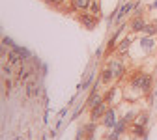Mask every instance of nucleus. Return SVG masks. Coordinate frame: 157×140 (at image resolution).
I'll return each mask as SVG.
<instances>
[{
	"instance_id": "nucleus-3",
	"label": "nucleus",
	"mask_w": 157,
	"mask_h": 140,
	"mask_svg": "<svg viewBox=\"0 0 157 140\" xmlns=\"http://www.w3.org/2000/svg\"><path fill=\"white\" fill-rule=\"evenodd\" d=\"M107 110H109V103H99V105H95L94 108H92V119L95 122V119H101L105 114H107Z\"/></svg>"
},
{
	"instance_id": "nucleus-1",
	"label": "nucleus",
	"mask_w": 157,
	"mask_h": 140,
	"mask_svg": "<svg viewBox=\"0 0 157 140\" xmlns=\"http://www.w3.org/2000/svg\"><path fill=\"white\" fill-rule=\"evenodd\" d=\"M131 86L136 92H148L150 86H151V77L146 75V73H135L133 78H131Z\"/></svg>"
},
{
	"instance_id": "nucleus-6",
	"label": "nucleus",
	"mask_w": 157,
	"mask_h": 140,
	"mask_svg": "<svg viewBox=\"0 0 157 140\" xmlns=\"http://www.w3.org/2000/svg\"><path fill=\"white\" fill-rule=\"evenodd\" d=\"M8 64H10V66H23L25 60L21 58V54H19L15 49H11V51L8 52Z\"/></svg>"
},
{
	"instance_id": "nucleus-5",
	"label": "nucleus",
	"mask_w": 157,
	"mask_h": 140,
	"mask_svg": "<svg viewBox=\"0 0 157 140\" xmlns=\"http://www.w3.org/2000/svg\"><path fill=\"white\" fill-rule=\"evenodd\" d=\"M133 8H136V2H127V4H124L120 9L116 11V23H122V19H124V17H125Z\"/></svg>"
},
{
	"instance_id": "nucleus-16",
	"label": "nucleus",
	"mask_w": 157,
	"mask_h": 140,
	"mask_svg": "<svg viewBox=\"0 0 157 140\" xmlns=\"http://www.w3.org/2000/svg\"><path fill=\"white\" fill-rule=\"evenodd\" d=\"M125 125H127V122H125L124 118H122V119H118V122H116V125H114V131L122 134V133L125 131Z\"/></svg>"
},
{
	"instance_id": "nucleus-4",
	"label": "nucleus",
	"mask_w": 157,
	"mask_h": 140,
	"mask_svg": "<svg viewBox=\"0 0 157 140\" xmlns=\"http://www.w3.org/2000/svg\"><path fill=\"white\" fill-rule=\"evenodd\" d=\"M107 67L114 73V78H120V77L124 75V64L120 62V60H110Z\"/></svg>"
},
{
	"instance_id": "nucleus-7",
	"label": "nucleus",
	"mask_w": 157,
	"mask_h": 140,
	"mask_svg": "<svg viewBox=\"0 0 157 140\" xmlns=\"http://www.w3.org/2000/svg\"><path fill=\"white\" fill-rule=\"evenodd\" d=\"M81 23H82L88 30H92V28H95V25H97V19H95V15H82V17H81Z\"/></svg>"
},
{
	"instance_id": "nucleus-20",
	"label": "nucleus",
	"mask_w": 157,
	"mask_h": 140,
	"mask_svg": "<svg viewBox=\"0 0 157 140\" xmlns=\"http://www.w3.org/2000/svg\"><path fill=\"white\" fill-rule=\"evenodd\" d=\"M118 136H120V133H116V131L112 129V133H110L109 136H105V138H107V140H118Z\"/></svg>"
},
{
	"instance_id": "nucleus-8",
	"label": "nucleus",
	"mask_w": 157,
	"mask_h": 140,
	"mask_svg": "<svg viewBox=\"0 0 157 140\" xmlns=\"http://www.w3.org/2000/svg\"><path fill=\"white\" fill-rule=\"evenodd\" d=\"M140 47L146 51V52H150L153 47H155V39L151 37V36H146V37H140Z\"/></svg>"
},
{
	"instance_id": "nucleus-23",
	"label": "nucleus",
	"mask_w": 157,
	"mask_h": 140,
	"mask_svg": "<svg viewBox=\"0 0 157 140\" xmlns=\"http://www.w3.org/2000/svg\"><path fill=\"white\" fill-rule=\"evenodd\" d=\"M51 2H58V4H60V2H62V0H51Z\"/></svg>"
},
{
	"instance_id": "nucleus-21",
	"label": "nucleus",
	"mask_w": 157,
	"mask_h": 140,
	"mask_svg": "<svg viewBox=\"0 0 157 140\" xmlns=\"http://www.w3.org/2000/svg\"><path fill=\"white\" fill-rule=\"evenodd\" d=\"M4 75H6V77H11V67H10V66L4 67Z\"/></svg>"
},
{
	"instance_id": "nucleus-2",
	"label": "nucleus",
	"mask_w": 157,
	"mask_h": 140,
	"mask_svg": "<svg viewBox=\"0 0 157 140\" xmlns=\"http://www.w3.org/2000/svg\"><path fill=\"white\" fill-rule=\"evenodd\" d=\"M101 125L107 127V129H114V125H116V112H114V108L107 110V114L101 118Z\"/></svg>"
},
{
	"instance_id": "nucleus-24",
	"label": "nucleus",
	"mask_w": 157,
	"mask_h": 140,
	"mask_svg": "<svg viewBox=\"0 0 157 140\" xmlns=\"http://www.w3.org/2000/svg\"><path fill=\"white\" fill-rule=\"evenodd\" d=\"M15 140H19V138H15Z\"/></svg>"
},
{
	"instance_id": "nucleus-11",
	"label": "nucleus",
	"mask_w": 157,
	"mask_h": 140,
	"mask_svg": "<svg viewBox=\"0 0 157 140\" xmlns=\"http://www.w3.org/2000/svg\"><path fill=\"white\" fill-rule=\"evenodd\" d=\"M112 78H114V73L107 67V69H103V73H101V77H99V82H103V84H110Z\"/></svg>"
},
{
	"instance_id": "nucleus-17",
	"label": "nucleus",
	"mask_w": 157,
	"mask_h": 140,
	"mask_svg": "<svg viewBox=\"0 0 157 140\" xmlns=\"http://www.w3.org/2000/svg\"><path fill=\"white\" fill-rule=\"evenodd\" d=\"M157 32V26L155 25H146V28H144V34L146 36H153Z\"/></svg>"
},
{
	"instance_id": "nucleus-12",
	"label": "nucleus",
	"mask_w": 157,
	"mask_h": 140,
	"mask_svg": "<svg viewBox=\"0 0 157 140\" xmlns=\"http://www.w3.org/2000/svg\"><path fill=\"white\" fill-rule=\"evenodd\" d=\"M71 4H73V9H86L90 8V0H71Z\"/></svg>"
},
{
	"instance_id": "nucleus-14",
	"label": "nucleus",
	"mask_w": 157,
	"mask_h": 140,
	"mask_svg": "<svg viewBox=\"0 0 157 140\" xmlns=\"http://www.w3.org/2000/svg\"><path fill=\"white\" fill-rule=\"evenodd\" d=\"M129 45H131V37H127V39H124V41H120V45H118V52H120V54L127 52Z\"/></svg>"
},
{
	"instance_id": "nucleus-9",
	"label": "nucleus",
	"mask_w": 157,
	"mask_h": 140,
	"mask_svg": "<svg viewBox=\"0 0 157 140\" xmlns=\"http://www.w3.org/2000/svg\"><path fill=\"white\" fill-rule=\"evenodd\" d=\"M26 95L28 97L37 95V82H36V78H28V81H26Z\"/></svg>"
},
{
	"instance_id": "nucleus-18",
	"label": "nucleus",
	"mask_w": 157,
	"mask_h": 140,
	"mask_svg": "<svg viewBox=\"0 0 157 140\" xmlns=\"http://www.w3.org/2000/svg\"><path fill=\"white\" fill-rule=\"evenodd\" d=\"M92 81H94V73H92V75H88V78H86V81L81 84V90H86V88L92 84Z\"/></svg>"
},
{
	"instance_id": "nucleus-22",
	"label": "nucleus",
	"mask_w": 157,
	"mask_h": 140,
	"mask_svg": "<svg viewBox=\"0 0 157 140\" xmlns=\"http://www.w3.org/2000/svg\"><path fill=\"white\" fill-rule=\"evenodd\" d=\"M84 140H95V133H90V134H88Z\"/></svg>"
},
{
	"instance_id": "nucleus-10",
	"label": "nucleus",
	"mask_w": 157,
	"mask_h": 140,
	"mask_svg": "<svg viewBox=\"0 0 157 140\" xmlns=\"http://www.w3.org/2000/svg\"><path fill=\"white\" fill-rule=\"evenodd\" d=\"M144 28H146L144 19H140V17L133 19V23H131V30H133V32H144Z\"/></svg>"
},
{
	"instance_id": "nucleus-15",
	"label": "nucleus",
	"mask_w": 157,
	"mask_h": 140,
	"mask_svg": "<svg viewBox=\"0 0 157 140\" xmlns=\"http://www.w3.org/2000/svg\"><path fill=\"white\" fill-rule=\"evenodd\" d=\"M131 133H133L135 136H146V134H144V125H136V123H133V125H131Z\"/></svg>"
},
{
	"instance_id": "nucleus-19",
	"label": "nucleus",
	"mask_w": 157,
	"mask_h": 140,
	"mask_svg": "<svg viewBox=\"0 0 157 140\" xmlns=\"http://www.w3.org/2000/svg\"><path fill=\"white\" fill-rule=\"evenodd\" d=\"M90 11H92V15H97V13H99V4H97V2H92V4H90Z\"/></svg>"
},
{
	"instance_id": "nucleus-13",
	"label": "nucleus",
	"mask_w": 157,
	"mask_h": 140,
	"mask_svg": "<svg viewBox=\"0 0 157 140\" xmlns=\"http://www.w3.org/2000/svg\"><path fill=\"white\" fill-rule=\"evenodd\" d=\"M146 122H148V114H146V112L136 114V118L133 119V123H136V125H144V127H146Z\"/></svg>"
}]
</instances>
